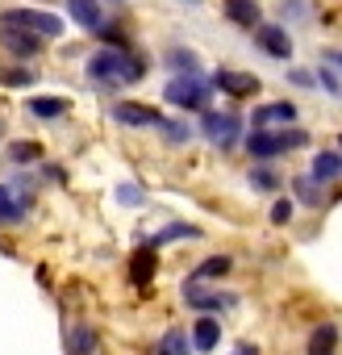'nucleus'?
I'll return each instance as SVG.
<instances>
[{
    "instance_id": "obj_1",
    "label": "nucleus",
    "mask_w": 342,
    "mask_h": 355,
    "mask_svg": "<svg viewBox=\"0 0 342 355\" xmlns=\"http://www.w3.org/2000/svg\"><path fill=\"white\" fill-rule=\"evenodd\" d=\"M150 76V59L146 51H113V46H96L92 55H84V80L100 92H121V88H138Z\"/></svg>"
},
{
    "instance_id": "obj_2",
    "label": "nucleus",
    "mask_w": 342,
    "mask_h": 355,
    "mask_svg": "<svg viewBox=\"0 0 342 355\" xmlns=\"http://www.w3.org/2000/svg\"><path fill=\"white\" fill-rule=\"evenodd\" d=\"M197 134H201V142H209L217 155H234V150H242V142H246V134H251V121H246L238 109H209V113L197 117Z\"/></svg>"
},
{
    "instance_id": "obj_3",
    "label": "nucleus",
    "mask_w": 342,
    "mask_h": 355,
    "mask_svg": "<svg viewBox=\"0 0 342 355\" xmlns=\"http://www.w3.org/2000/svg\"><path fill=\"white\" fill-rule=\"evenodd\" d=\"M213 96H217V88H213V80L205 71L201 76H167L163 80V105L180 109L184 117L209 113L213 109Z\"/></svg>"
},
{
    "instance_id": "obj_4",
    "label": "nucleus",
    "mask_w": 342,
    "mask_h": 355,
    "mask_svg": "<svg viewBox=\"0 0 342 355\" xmlns=\"http://www.w3.org/2000/svg\"><path fill=\"white\" fill-rule=\"evenodd\" d=\"M0 26H13V30H30L46 42H59L67 34V17L55 9H38V5H13V9H0Z\"/></svg>"
},
{
    "instance_id": "obj_5",
    "label": "nucleus",
    "mask_w": 342,
    "mask_h": 355,
    "mask_svg": "<svg viewBox=\"0 0 342 355\" xmlns=\"http://www.w3.org/2000/svg\"><path fill=\"white\" fill-rule=\"evenodd\" d=\"M180 301H184L192 313H209V318H222V313H230V309H238V305H242V297H238V293L217 288V284H197V280H184Z\"/></svg>"
},
{
    "instance_id": "obj_6",
    "label": "nucleus",
    "mask_w": 342,
    "mask_h": 355,
    "mask_svg": "<svg viewBox=\"0 0 342 355\" xmlns=\"http://www.w3.org/2000/svg\"><path fill=\"white\" fill-rule=\"evenodd\" d=\"M251 46L263 55V59H271V63H292V55H296V38H292V30L284 26V21H263L255 34H251Z\"/></svg>"
},
{
    "instance_id": "obj_7",
    "label": "nucleus",
    "mask_w": 342,
    "mask_h": 355,
    "mask_svg": "<svg viewBox=\"0 0 342 355\" xmlns=\"http://www.w3.org/2000/svg\"><path fill=\"white\" fill-rule=\"evenodd\" d=\"M209 80L226 101H255L263 92V80L255 71H242V67H217V71H209Z\"/></svg>"
},
{
    "instance_id": "obj_8",
    "label": "nucleus",
    "mask_w": 342,
    "mask_h": 355,
    "mask_svg": "<svg viewBox=\"0 0 342 355\" xmlns=\"http://www.w3.org/2000/svg\"><path fill=\"white\" fill-rule=\"evenodd\" d=\"M163 117H167L163 109H154L146 101H129V96H121V101L109 105V121L121 125V130H154Z\"/></svg>"
},
{
    "instance_id": "obj_9",
    "label": "nucleus",
    "mask_w": 342,
    "mask_h": 355,
    "mask_svg": "<svg viewBox=\"0 0 342 355\" xmlns=\"http://www.w3.org/2000/svg\"><path fill=\"white\" fill-rule=\"evenodd\" d=\"M0 55H9V63H38L46 55V38H38L30 30L0 26Z\"/></svg>"
},
{
    "instance_id": "obj_10",
    "label": "nucleus",
    "mask_w": 342,
    "mask_h": 355,
    "mask_svg": "<svg viewBox=\"0 0 342 355\" xmlns=\"http://www.w3.org/2000/svg\"><path fill=\"white\" fill-rule=\"evenodd\" d=\"M251 130H284V125H300V105L296 101H263L251 109Z\"/></svg>"
},
{
    "instance_id": "obj_11",
    "label": "nucleus",
    "mask_w": 342,
    "mask_h": 355,
    "mask_svg": "<svg viewBox=\"0 0 342 355\" xmlns=\"http://www.w3.org/2000/svg\"><path fill=\"white\" fill-rule=\"evenodd\" d=\"M154 138H159V146H167V150H184V146H192L201 134H197V121H192V117L167 113V117L154 125Z\"/></svg>"
},
{
    "instance_id": "obj_12",
    "label": "nucleus",
    "mask_w": 342,
    "mask_h": 355,
    "mask_svg": "<svg viewBox=\"0 0 342 355\" xmlns=\"http://www.w3.org/2000/svg\"><path fill=\"white\" fill-rule=\"evenodd\" d=\"M21 113H26L30 121L59 125V121L71 117V101H67V96H55V92H46V96H26V101H21Z\"/></svg>"
},
{
    "instance_id": "obj_13",
    "label": "nucleus",
    "mask_w": 342,
    "mask_h": 355,
    "mask_svg": "<svg viewBox=\"0 0 342 355\" xmlns=\"http://www.w3.org/2000/svg\"><path fill=\"white\" fill-rule=\"evenodd\" d=\"M242 150L251 155V163H276L280 155H288V142H284V130H251Z\"/></svg>"
},
{
    "instance_id": "obj_14",
    "label": "nucleus",
    "mask_w": 342,
    "mask_h": 355,
    "mask_svg": "<svg viewBox=\"0 0 342 355\" xmlns=\"http://www.w3.org/2000/svg\"><path fill=\"white\" fill-rule=\"evenodd\" d=\"M288 197H292L300 209H313V214H321L325 205H334L330 189H325V184H317L309 171H300V175H292V180H288Z\"/></svg>"
},
{
    "instance_id": "obj_15",
    "label": "nucleus",
    "mask_w": 342,
    "mask_h": 355,
    "mask_svg": "<svg viewBox=\"0 0 342 355\" xmlns=\"http://www.w3.org/2000/svg\"><path fill=\"white\" fill-rule=\"evenodd\" d=\"M159 63H163L167 76H201V71H205V59H201L188 42H171V46L159 55Z\"/></svg>"
},
{
    "instance_id": "obj_16",
    "label": "nucleus",
    "mask_w": 342,
    "mask_h": 355,
    "mask_svg": "<svg viewBox=\"0 0 342 355\" xmlns=\"http://www.w3.org/2000/svg\"><path fill=\"white\" fill-rule=\"evenodd\" d=\"M309 175H313L317 184H325V189L342 184V150L338 146H317L309 155Z\"/></svg>"
},
{
    "instance_id": "obj_17",
    "label": "nucleus",
    "mask_w": 342,
    "mask_h": 355,
    "mask_svg": "<svg viewBox=\"0 0 342 355\" xmlns=\"http://www.w3.org/2000/svg\"><path fill=\"white\" fill-rule=\"evenodd\" d=\"M125 276H129V284H134V288L154 284V276H159V251H154L150 243L134 247V251H129V259H125Z\"/></svg>"
},
{
    "instance_id": "obj_18",
    "label": "nucleus",
    "mask_w": 342,
    "mask_h": 355,
    "mask_svg": "<svg viewBox=\"0 0 342 355\" xmlns=\"http://www.w3.org/2000/svg\"><path fill=\"white\" fill-rule=\"evenodd\" d=\"M63 9H67V21L80 26L84 34H96V30L109 21L105 0H63Z\"/></svg>"
},
{
    "instance_id": "obj_19",
    "label": "nucleus",
    "mask_w": 342,
    "mask_h": 355,
    "mask_svg": "<svg viewBox=\"0 0 342 355\" xmlns=\"http://www.w3.org/2000/svg\"><path fill=\"white\" fill-rule=\"evenodd\" d=\"M222 17H226L234 30H246V34H255V30L267 21L259 0H222Z\"/></svg>"
},
{
    "instance_id": "obj_20",
    "label": "nucleus",
    "mask_w": 342,
    "mask_h": 355,
    "mask_svg": "<svg viewBox=\"0 0 342 355\" xmlns=\"http://www.w3.org/2000/svg\"><path fill=\"white\" fill-rule=\"evenodd\" d=\"M222 318H209V313H197L192 326H188V338H192V351L197 355H213L222 347Z\"/></svg>"
},
{
    "instance_id": "obj_21",
    "label": "nucleus",
    "mask_w": 342,
    "mask_h": 355,
    "mask_svg": "<svg viewBox=\"0 0 342 355\" xmlns=\"http://www.w3.org/2000/svg\"><path fill=\"white\" fill-rule=\"evenodd\" d=\"M63 351L67 355H100V330L92 322L63 326Z\"/></svg>"
},
{
    "instance_id": "obj_22",
    "label": "nucleus",
    "mask_w": 342,
    "mask_h": 355,
    "mask_svg": "<svg viewBox=\"0 0 342 355\" xmlns=\"http://www.w3.org/2000/svg\"><path fill=\"white\" fill-rule=\"evenodd\" d=\"M205 239V230L197 226V222H167V226H159L146 243L154 247V251H163V247H176V243H201Z\"/></svg>"
},
{
    "instance_id": "obj_23",
    "label": "nucleus",
    "mask_w": 342,
    "mask_h": 355,
    "mask_svg": "<svg viewBox=\"0 0 342 355\" xmlns=\"http://www.w3.org/2000/svg\"><path fill=\"white\" fill-rule=\"evenodd\" d=\"M246 184H251V193H259V197H280L288 180L280 175V167H276V163H251Z\"/></svg>"
},
{
    "instance_id": "obj_24",
    "label": "nucleus",
    "mask_w": 342,
    "mask_h": 355,
    "mask_svg": "<svg viewBox=\"0 0 342 355\" xmlns=\"http://www.w3.org/2000/svg\"><path fill=\"white\" fill-rule=\"evenodd\" d=\"M338 347H342V330H338V322H317L313 330H309V338H305V355H338Z\"/></svg>"
},
{
    "instance_id": "obj_25",
    "label": "nucleus",
    "mask_w": 342,
    "mask_h": 355,
    "mask_svg": "<svg viewBox=\"0 0 342 355\" xmlns=\"http://www.w3.org/2000/svg\"><path fill=\"white\" fill-rule=\"evenodd\" d=\"M276 21H284L288 30L317 26V0H276Z\"/></svg>"
},
{
    "instance_id": "obj_26",
    "label": "nucleus",
    "mask_w": 342,
    "mask_h": 355,
    "mask_svg": "<svg viewBox=\"0 0 342 355\" xmlns=\"http://www.w3.org/2000/svg\"><path fill=\"white\" fill-rule=\"evenodd\" d=\"M5 159L21 171V167H38L42 159H46V146L38 142V138H9L5 142Z\"/></svg>"
},
{
    "instance_id": "obj_27",
    "label": "nucleus",
    "mask_w": 342,
    "mask_h": 355,
    "mask_svg": "<svg viewBox=\"0 0 342 355\" xmlns=\"http://www.w3.org/2000/svg\"><path fill=\"white\" fill-rule=\"evenodd\" d=\"M230 272H234V255L217 251V255H205V259L188 272V280H197V284H222Z\"/></svg>"
},
{
    "instance_id": "obj_28",
    "label": "nucleus",
    "mask_w": 342,
    "mask_h": 355,
    "mask_svg": "<svg viewBox=\"0 0 342 355\" xmlns=\"http://www.w3.org/2000/svg\"><path fill=\"white\" fill-rule=\"evenodd\" d=\"M150 355H192V338H188V326H167V330L154 338Z\"/></svg>"
},
{
    "instance_id": "obj_29",
    "label": "nucleus",
    "mask_w": 342,
    "mask_h": 355,
    "mask_svg": "<svg viewBox=\"0 0 342 355\" xmlns=\"http://www.w3.org/2000/svg\"><path fill=\"white\" fill-rule=\"evenodd\" d=\"M30 218V205L17 197L13 184H0V226H21Z\"/></svg>"
},
{
    "instance_id": "obj_30",
    "label": "nucleus",
    "mask_w": 342,
    "mask_h": 355,
    "mask_svg": "<svg viewBox=\"0 0 342 355\" xmlns=\"http://www.w3.org/2000/svg\"><path fill=\"white\" fill-rule=\"evenodd\" d=\"M42 71L34 63H0V88H34Z\"/></svg>"
},
{
    "instance_id": "obj_31",
    "label": "nucleus",
    "mask_w": 342,
    "mask_h": 355,
    "mask_svg": "<svg viewBox=\"0 0 342 355\" xmlns=\"http://www.w3.org/2000/svg\"><path fill=\"white\" fill-rule=\"evenodd\" d=\"M92 38H96L100 46H113V51H134V46H138V42H134V34L121 26V17H109V21H105Z\"/></svg>"
},
{
    "instance_id": "obj_32",
    "label": "nucleus",
    "mask_w": 342,
    "mask_h": 355,
    "mask_svg": "<svg viewBox=\"0 0 342 355\" xmlns=\"http://www.w3.org/2000/svg\"><path fill=\"white\" fill-rule=\"evenodd\" d=\"M296 209H300V205H296L292 197H284V193H280V197H271V205H267V222H271L276 230H284V226H292Z\"/></svg>"
},
{
    "instance_id": "obj_33",
    "label": "nucleus",
    "mask_w": 342,
    "mask_h": 355,
    "mask_svg": "<svg viewBox=\"0 0 342 355\" xmlns=\"http://www.w3.org/2000/svg\"><path fill=\"white\" fill-rule=\"evenodd\" d=\"M317 92H325V96H334V101H342V71L334 67V63H317Z\"/></svg>"
},
{
    "instance_id": "obj_34",
    "label": "nucleus",
    "mask_w": 342,
    "mask_h": 355,
    "mask_svg": "<svg viewBox=\"0 0 342 355\" xmlns=\"http://www.w3.org/2000/svg\"><path fill=\"white\" fill-rule=\"evenodd\" d=\"M284 84L296 88V92H317V67H296V63H288Z\"/></svg>"
},
{
    "instance_id": "obj_35",
    "label": "nucleus",
    "mask_w": 342,
    "mask_h": 355,
    "mask_svg": "<svg viewBox=\"0 0 342 355\" xmlns=\"http://www.w3.org/2000/svg\"><path fill=\"white\" fill-rule=\"evenodd\" d=\"M113 197H117L121 209H142V205H146V189H142L138 180H121V184L113 189Z\"/></svg>"
},
{
    "instance_id": "obj_36",
    "label": "nucleus",
    "mask_w": 342,
    "mask_h": 355,
    "mask_svg": "<svg viewBox=\"0 0 342 355\" xmlns=\"http://www.w3.org/2000/svg\"><path fill=\"white\" fill-rule=\"evenodd\" d=\"M38 180H42V184H59V189H63V184H67V167H63V163L42 159V163H38Z\"/></svg>"
},
{
    "instance_id": "obj_37",
    "label": "nucleus",
    "mask_w": 342,
    "mask_h": 355,
    "mask_svg": "<svg viewBox=\"0 0 342 355\" xmlns=\"http://www.w3.org/2000/svg\"><path fill=\"white\" fill-rule=\"evenodd\" d=\"M321 59H325V63H334V67L342 71V46H330V51H321Z\"/></svg>"
},
{
    "instance_id": "obj_38",
    "label": "nucleus",
    "mask_w": 342,
    "mask_h": 355,
    "mask_svg": "<svg viewBox=\"0 0 342 355\" xmlns=\"http://www.w3.org/2000/svg\"><path fill=\"white\" fill-rule=\"evenodd\" d=\"M230 355H259V343H238Z\"/></svg>"
},
{
    "instance_id": "obj_39",
    "label": "nucleus",
    "mask_w": 342,
    "mask_h": 355,
    "mask_svg": "<svg viewBox=\"0 0 342 355\" xmlns=\"http://www.w3.org/2000/svg\"><path fill=\"white\" fill-rule=\"evenodd\" d=\"M334 146H338V150H342V134H338V138H334Z\"/></svg>"
},
{
    "instance_id": "obj_40",
    "label": "nucleus",
    "mask_w": 342,
    "mask_h": 355,
    "mask_svg": "<svg viewBox=\"0 0 342 355\" xmlns=\"http://www.w3.org/2000/svg\"><path fill=\"white\" fill-rule=\"evenodd\" d=\"M105 5H125V0H105Z\"/></svg>"
},
{
    "instance_id": "obj_41",
    "label": "nucleus",
    "mask_w": 342,
    "mask_h": 355,
    "mask_svg": "<svg viewBox=\"0 0 342 355\" xmlns=\"http://www.w3.org/2000/svg\"><path fill=\"white\" fill-rule=\"evenodd\" d=\"M188 5H205V0H188Z\"/></svg>"
},
{
    "instance_id": "obj_42",
    "label": "nucleus",
    "mask_w": 342,
    "mask_h": 355,
    "mask_svg": "<svg viewBox=\"0 0 342 355\" xmlns=\"http://www.w3.org/2000/svg\"><path fill=\"white\" fill-rule=\"evenodd\" d=\"M0 251H9V247H5V239H0Z\"/></svg>"
},
{
    "instance_id": "obj_43",
    "label": "nucleus",
    "mask_w": 342,
    "mask_h": 355,
    "mask_svg": "<svg viewBox=\"0 0 342 355\" xmlns=\"http://www.w3.org/2000/svg\"><path fill=\"white\" fill-rule=\"evenodd\" d=\"M0 155H5V146H0Z\"/></svg>"
}]
</instances>
